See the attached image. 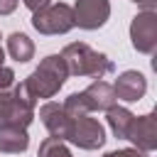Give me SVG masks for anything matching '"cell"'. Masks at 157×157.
I'll return each mask as SVG.
<instances>
[{"label": "cell", "instance_id": "cell-1", "mask_svg": "<svg viewBox=\"0 0 157 157\" xmlns=\"http://www.w3.org/2000/svg\"><path fill=\"white\" fill-rule=\"evenodd\" d=\"M66 78H69V69H66L61 54H49V56H44L39 61V66L22 83L27 86V91L32 93V98L37 101V98H52V96H56Z\"/></svg>", "mask_w": 157, "mask_h": 157}, {"label": "cell", "instance_id": "cell-2", "mask_svg": "<svg viewBox=\"0 0 157 157\" xmlns=\"http://www.w3.org/2000/svg\"><path fill=\"white\" fill-rule=\"evenodd\" d=\"M61 59H64V64H66V69H69V76L74 74V76L103 78L105 74H110V71L115 69L113 61H110L105 54L91 49V47L83 44V42H71V44H66L64 52H61Z\"/></svg>", "mask_w": 157, "mask_h": 157}, {"label": "cell", "instance_id": "cell-3", "mask_svg": "<svg viewBox=\"0 0 157 157\" xmlns=\"http://www.w3.org/2000/svg\"><path fill=\"white\" fill-rule=\"evenodd\" d=\"M34 98L25 83H15L12 93L0 101V128H25L34 120Z\"/></svg>", "mask_w": 157, "mask_h": 157}, {"label": "cell", "instance_id": "cell-4", "mask_svg": "<svg viewBox=\"0 0 157 157\" xmlns=\"http://www.w3.org/2000/svg\"><path fill=\"white\" fill-rule=\"evenodd\" d=\"M32 27L39 34H66L69 29L76 27L74 25V10L66 2L47 5L32 15Z\"/></svg>", "mask_w": 157, "mask_h": 157}, {"label": "cell", "instance_id": "cell-5", "mask_svg": "<svg viewBox=\"0 0 157 157\" xmlns=\"http://www.w3.org/2000/svg\"><path fill=\"white\" fill-rule=\"evenodd\" d=\"M130 42H132L135 52H140V54H152L157 49V12L155 10H142L132 17Z\"/></svg>", "mask_w": 157, "mask_h": 157}, {"label": "cell", "instance_id": "cell-6", "mask_svg": "<svg viewBox=\"0 0 157 157\" xmlns=\"http://www.w3.org/2000/svg\"><path fill=\"white\" fill-rule=\"evenodd\" d=\"M69 142H74L81 150H98L105 142V130L96 118L81 115V118H74V123H71Z\"/></svg>", "mask_w": 157, "mask_h": 157}, {"label": "cell", "instance_id": "cell-7", "mask_svg": "<svg viewBox=\"0 0 157 157\" xmlns=\"http://www.w3.org/2000/svg\"><path fill=\"white\" fill-rule=\"evenodd\" d=\"M74 10V25L81 29H98L110 17V2L108 0H76Z\"/></svg>", "mask_w": 157, "mask_h": 157}, {"label": "cell", "instance_id": "cell-8", "mask_svg": "<svg viewBox=\"0 0 157 157\" xmlns=\"http://www.w3.org/2000/svg\"><path fill=\"white\" fill-rule=\"evenodd\" d=\"M135 150L140 152H152L157 150V115L147 113V115H135L130 128H128V137Z\"/></svg>", "mask_w": 157, "mask_h": 157}, {"label": "cell", "instance_id": "cell-9", "mask_svg": "<svg viewBox=\"0 0 157 157\" xmlns=\"http://www.w3.org/2000/svg\"><path fill=\"white\" fill-rule=\"evenodd\" d=\"M39 118L44 123V128L49 130L52 137L56 140H69V132H71V118L66 115V110L61 108V103H54V101H47L42 108H39Z\"/></svg>", "mask_w": 157, "mask_h": 157}, {"label": "cell", "instance_id": "cell-10", "mask_svg": "<svg viewBox=\"0 0 157 157\" xmlns=\"http://www.w3.org/2000/svg\"><path fill=\"white\" fill-rule=\"evenodd\" d=\"M113 91H115V98L118 101H125V103H135L145 96L147 91V78L140 74V71H123L115 83H113Z\"/></svg>", "mask_w": 157, "mask_h": 157}, {"label": "cell", "instance_id": "cell-11", "mask_svg": "<svg viewBox=\"0 0 157 157\" xmlns=\"http://www.w3.org/2000/svg\"><path fill=\"white\" fill-rule=\"evenodd\" d=\"M81 96H83V103H86L88 113H93V110H108V108H113L118 103L113 86L105 83V81H101V78H96L86 91H81Z\"/></svg>", "mask_w": 157, "mask_h": 157}, {"label": "cell", "instance_id": "cell-12", "mask_svg": "<svg viewBox=\"0 0 157 157\" xmlns=\"http://www.w3.org/2000/svg\"><path fill=\"white\" fill-rule=\"evenodd\" d=\"M29 147V135L25 128H0V152L20 155Z\"/></svg>", "mask_w": 157, "mask_h": 157}, {"label": "cell", "instance_id": "cell-13", "mask_svg": "<svg viewBox=\"0 0 157 157\" xmlns=\"http://www.w3.org/2000/svg\"><path fill=\"white\" fill-rule=\"evenodd\" d=\"M7 52H10V56H12L15 61L25 64V61H29V59L34 56V42H32L25 32H12V34L7 37Z\"/></svg>", "mask_w": 157, "mask_h": 157}, {"label": "cell", "instance_id": "cell-14", "mask_svg": "<svg viewBox=\"0 0 157 157\" xmlns=\"http://www.w3.org/2000/svg\"><path fill=\"white\" fill-rule=\"evenodd\" d=\"M105 113H108V125H110L113 135L120 137V140H125V137H128V128H130V123H132L135 115H132L128 108H123V105H113V108H108Z\"/></svg>", "mask_w": 157, "mask_h": 157}, {"label": "cell", "instance_id": "cell-15", "mask_svg": "<svg viewBox=\"0 0 157 157\" xmlns=\"http://www.w3.org/2000/svg\"><path fill=\"white\" fill-rule=\"evenodd\" d=\"M39 157H71V150L64 145V140L56 137H47L39 142Z\"/></svg>", "mask_w": 157, "mask_h": 157}, {"label": "cell", "instance_id": "cell-16", "mask_svg": "<svg viewBox=\"0 0 157 157\" xmlns=\"http://www.w3.org/2000/svg\"><path fill=\"white\" fill-rule=\"evenodd\" d=\"M15 88V71L7 66H0V101L7 98Z\"/></svg>", "mask_w": 157, "mask_h": 157}, {"label": "cell", "instance_id": "cell-17", "mask_svg": "<svg viewBox=\"0 0 157 157\" xmlns=\"http://www.w3.org/2000/svg\"><path fill=\"white\" fill-rule=\"evenodd\" d=\"M105 157H147L145 152L135 150V147H125V150H115V152H108Z\"/></svg>", "mask_w": 157, "mask_h": 157}, {"label": "cell", "instance_id": "cell-18", "mask_svg": "<svg viewBox=\"0 0 157 157\" xmlns=\"http://www.w3.org/2000/svg\"><path fill=\"white\" fill-rule=\"evenodd\" d=\"M22 2H25V7H29L32 12H37V10H42V7L52 5V0H22Z\"/></svg>", "mask_w": 157, "mask_h": 157}, {"label": "cell", "instance_id": "cell-19", "mask_svg": "<svg viewBox=\"0 0 157 157\" xmlns=\"http://www.w3.org/2000/svg\"><path fill=\"white\" fill-rule=\"evenodd\" d=\"M17 2H20V0H0V15H10V12H15Z\"/></svg>", "mask_w": 157, "mask_h": 157}, {"label": "cell", "instance_id": "cell-20", "mask_svg": "<svg viewBox=\"0 0 157 157\" xmlns=\"http://www.w3.org/2000/svg\"><path fill=\"white\" fill-rule=\"evenodd\" d=\"M132 2H137V5H142L145 10H155V2H157V0H132Z\"/></svg>", "mask_w": 157, "mask_h": 157}, {"label": "cell", "instance_id": "cell-21", "mask_svg": "<svg viewBox=\"0 0 157 157\" xmlns=\"http://www.w3.org/2000/svg\"><path fill=\"white\" fill-rule=\"evenodd\" d=\"M2 61H5V49H2V44H0V66H5Z\"/></svg>", "mask_w": 157, "mask_h": 157}, {"label": "cell", "instance_id": "cell-22", "mask_svg": "<svg viewBox=\"0 0 157 157\" xmlns=\"http://www.w3.org/2000/svg\"><path fill=\"white\" fill-rule=\"evenodd\" d=\"M0 39H2V37H0Z\"/></svg>", "mask_w": 157, "mask_h": 157}]
</instances>
